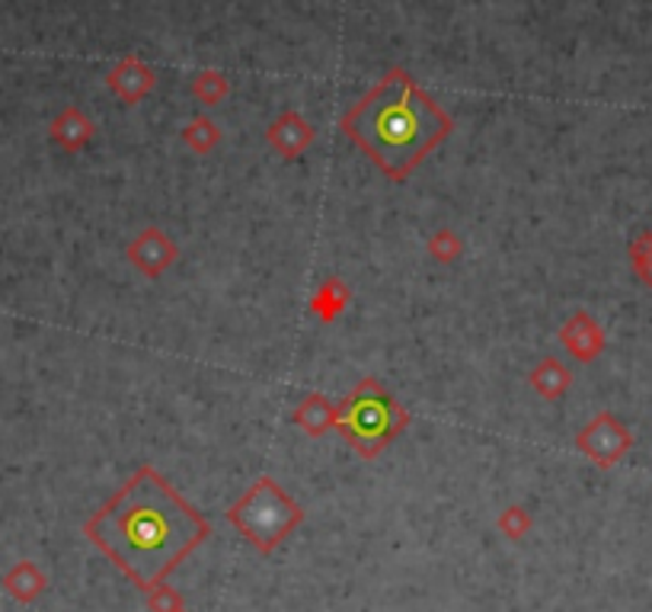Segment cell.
Instances as JSON below:
<instances>
[{
    "label": "cell",
    "mask_w": 652,
    "mask_h": 612,
    "mask_svg": "<svg viewBox=\"0 0 652 612\" xmlns=\"http://www.w3.org/2000/svg\"><path fill=\"white\" fill-rule=\"evenodd\" d=\"M84 533L141 590H157L211 526L154 469H141L87 519Z\"/></svg>",
    "instance_id": "obj_1"
},
{
    "label": "cell",
    "mask_w": 652,
    "mask_h": 612,
    "mask_svg": "<svg viewBox=\"0 0 652 612\" xmlns=\"http://www.w3.org/2000/svg\"><path fill=\"white\" fill-rule=\"evenodd\" d=\"M343 132L359 141L388 176L403 180L452 132V122L406 71H393L352 112H346Z\"/></svg>",
    "instance_id": "obj_2"
},
{
    "label": "cell",
    "mask_w": 652,
    "mask_h": 612,
    "mask_svg": "<svg viewBox=\"0 0 652 612\" xmlns=\"http://www.w3.org/2000/svg\"><path fill=\"white\" fill-rule=\"evenodd\" d=\"M230 523L250 539V543L272 551L275 545L282 543L294 526L301 523V507L294 504L292 497L272 481V477H260L233 507H230Z\"/></svg>",
    "instance_id": "obj_3"
},
{
    "label": "cell",
    "mask_w": 652,
    "mask_h": 612,
    "mask_svg": "<svg viewBox=\"0 0 652 612\" xmlns=\"http://www.w3.org/2000/svg\"><path fill=\"white\" fill-rule=\"evenodd\" d=\"M343 423H346L349 440L361 445L365 452H374V449H381L384 442L391 440V433L400 423V414L391 405V398L378 385L368 382L352 395Z\"/></svg>",
    "instance_id": "obj_4"
},
{
    "label": "cell",
    "mask_w": 652,
    "mask_h": 612,
    "mask_svg": "<svg viewBox=\"0 0 652 612\" xmlns=\"http://www.w3.org/2000/svg\"><path fill=\"white\" fill-rule=\"evenodd\" d=\"M3 583L10 587V593L17 597V600H33L35 593H39V587H42V578L33 571V565H20L13 575H7L3 578Z\"/></svg>",
    "instance_id": "obj_5"
},
{
    "label": "cell",
    "mask_w": 652,
    "mask_h": 612,
    "mask_svg": "<svg viewBox=\"0 0 652 612\" xmlns=\"http://www.w3.org/2000/svg\"><path fill=\"white\" fill-rule=\"evenodd\" d=\"M633 264H637V272L652 286V235H643L633 247Z\"/></svg>",
    "instance_id": "obj_6"
}]
</instances>
